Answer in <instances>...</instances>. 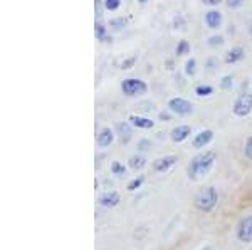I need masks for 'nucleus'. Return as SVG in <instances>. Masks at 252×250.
<instances>
[{
  "instance_id": "32",
  "label": "nucleus",
  "mask_w": 252,
  "mask_h": 250,
  "mask_svg": "<svg viewBox=\"0 0 252 250\" xmlns=\"http://www.w3.org/2000/svg\"><path fill=\"white\" fill-rule=\"evenodd\" d=\"M172 114H173L172 111L166 110V111H161L160 114H158V118H160V121H170L172 119Z\"/></svg>"
},
{
  "instance_id": "12",
  "label": "nucleus",
  "mask_w": 252,
  "mask_h": 250,
  "mask_svg": "<svg viewBox=\"0 0 252 250\" xmlns=\"http://www.w3.org/2000/svg\"><path fill=\"white\" fill-rule=\"evenodd\" d=\"M204 20H205V26L209 27V29L217 30V29H220L222 24H223V15H222L220 10L210 9L209 12H205V19Z\"/></svg>"
},
{
  "instance_id": "11",
  "label": "nucleus",
  "mask_w": 252,
  "mask_h": 250,
  "mask_svg": "<svg viewBox=\"0 0 252 250\" xmlns=\"http://www.w3.org/2000/svg\"><path fill=\"white\" fill-rule=\"evenodd\" d=\"M97 203H99L103 208H115V207H118V205L121 203V195H120V192L109 190V192L101 193L99 198H97Z\"/></svg>"
},
{
  "instance_id": "5",
  "label": "nucleus",
  "mask_w": 252,
  "mask_h": 250,
  "mask_svg": "<svg viewBox=\"0 0 252 250\" xmlns=\"http://www.w3.org/2000/svg\"><path fill=\"white\" fill-rule=\"evenodd\" d=\"M166 110H170L175 116H190L193 112V104L189 99L182 98V96H173L166 103Z\"/></svg>"
},
{
  "instance_id": "24",
  "label": "nucleus",
  "mask_w": 252,
  "mask_h": 250,
  "mask_svg": "<svg viewBox=\"0 0 252 250\" xmlns=\"http://www.w3.org/2000/svg\"><path fill=\"white\" fill-rule=\"evenodd\" d=\"M126 171H128V168L125 167L123 163H121V161H113L111 163V173L115 176H125L126 175Z\"/></svg>"
},
{
  "instance_id": "34",
  "label": "nucleus",
  "mask_w": 252,
  "mask_h": 250,
  "mask_svg": "<svg viewBox=\"0 0 252 250\" xmlns=\"http://www.w3.org/2000/svg\"><path fill=\"white\" fill-rule=\"evenodd\" d=\"M138 2H140L141 5H143V3H146V2H148V0H138Z\"/></svg>"
},
{
  "instance_id": "13",
  "label": "nucleus",
  "mask_w": 252,
  "mask_h": 250,
  "mask_svg": "<svg viewBox=\"0 0 252 250\" xmlns=\"http://www.w3.org/2000/svg\"><path fill=\"white\" fill-rule=\"evenodd\" d=\"M128 121L131 123L133 128H138V130H152L155 126V121L148 116H141V114H129Z\"/></svg>"
},
{
  "instance_id": "21",
  "label": "nucleus",
  "mask_w": 252,
  "mask_h": 250,
  "mask_svg": "<svg viewBox=\"0 0 252 250\" xmlns=\"http://www.w3.org/2000/svg\"><path fill=\"white\" fill-rule=\"evenodd\" d=\"M193 92L198 98H210L214 94V87L210 84H198V86H195Z\"/></svg>"
},
{
  "instance_id": "14",
  "label": "nucleus",
  "mask_w": 252,
  "mask_h": 250,
  "mask_svg": "<svg viewBox=\"0 0 252 250\" xmlns=\"http://www.w3.org/2000/svg\"><path fill=\"white\" fill-rule=\"evenodd\" d=\"M246 57V51L242 49V47H232V49H229L225 52V56H223V62L225 64H237L241 62V60Z\"/></svg>"
},
{
  "instance_id": "25",
  "label": "nucleus",
  "mask_w": 252,
  "mask_h": 250,
  "mask_svg": "<svg viewBox=\"0 0 252 250\" xmlns=\"http://www.w3.org/2000/svg\"><path fill=\"white\" fill-rule=\"evenodd\" d=\"M234 87V76L232 74H225L220 79V89L223 91H232Z\"/></svg>"
},
{
  "instance_id": "28",
  "label": "nucleus",
  "mask_w": 252,
  "mask_h": 250,
  "mask_svg": "<svg viewBox=\"0 0 252 250\" xmlns=\"http://www.w3.org/2000/svg\"><path fill=\"white\" fill-rule=\"evenodd\" d=\"M121 7V0H104V10L116 12Z\"/></svg>"
},
{
  "instance_id": "7",
  "label": "nucleus",
  "mask_w": 252,
  "mask_h": 250,
  "mask_svg": "<svg viewBox=\"0 0 252 250\" xmlns=\"http://www.w3.org/2000/svg\"><path fill=\"white\" fill-rule=\"evenodd\" d=\"M214 138H215L214 130H210V128H205V130L198 131L197 135H193L192 146L195 148V150H204V148H207L210 143H212Z\"/></svg>"
},
{
  "instance_id": "22",
  "label": "nucleus",
  "mask_w": 252,
  "mask_h": 250,
  "mask_svg": "<svg viewBox=\"0 0 252 250\" xmlns=\"http://www.w3.org/2000/svg\"><path fill=\"white\" fill-rule=\"evenodd\" d=\"M145 175H138L135 176V178H131L128 181V185H126V190L128 192H136V190H140L141 187L145 185Z\"/></svg>"
},
{
  "instance_id": "30",
  "label": "nucleus",
  "mask_w": 252,
  "mask_h": 250,
  "mask_svg": "<svg viewBox=\"0 0 252 250\" xmlns=\"http://www.w3.org/2000/svg\"><path fill=\"white\" fill-rule=\"evenodd\" d=\"M244 3H246V0H225V5L229 7V9H232V10L241 9Z\"/></svg>"
},
{
  "instance_id": "8",
  "label": "nucleus",
  "mask_w": 252,
  "mask_h": 250,
  "mask_svg": "<svg viewBox=\"0 0 252 250\" xmlns=\"http://www.w3.org/2000/svg\"><path fill=\"white\" fill-rule=\"evenodd\" d=\"M177 161H178L177 155H165V156H160V158L153 160L152 168L155 173H168L175 167Z\"/></svg>"
},
{
  "instance_id": "1",
  "label": "nucleus",
  "mask_w": 252,
  "mask_h": 250,
  "mask_svg": "<svg viewBox=\"0 0 252 250\" xmlns=\"http://www.w3.org/2000/svg\"><path fill=\"white\" fill-rule=\"evenodd\" d=\"M215 161H217V153L212 150H205L198 155H195L187 165V176L190 180L197 181L202 180L214 170Z\"/></svg>"
},
{
  "instance_id": "33",
  "label": "nucleus",
  "mask_w": 252,
  "mask_h": 250,
  "mask_svg": "<svg viewBox=\"0 0 252 250\" xmlns=\"http://www.w3.org/2000/svg\"><path fill=\"white\" fill-rule=\"evenodd\" d=\"M220 2L222 0H202V3H205V5H209V7H219L220 5Z\"/></svg>"
},
{
  "instance_id": "2",
  "label": "nucleus",
  "mask_w": 252,
  "mask_h": 250,
  "mask_svg": "<svg viewBox=\"0 0 252 250\" xmlns=\"http://www.w3.org/2000/svg\"><path fill=\"white\" fill-rule=\"evenodd\" d=\"M219 203V190L215 187H205L195 195L193 205L198 212L210 213Z\"/></svg>"
},
{
  "instance_id": "9",
  "label": "nucleus",
  "mask_w": 252,
  "mask_h": 250,
  "mask_svg": "<svg viewBox=\"0 0 252 250\" xmlns=\"http://www.w3.org/2000/svg\"><path fill=\"white\" fill-rule=\"evenodd\" d=\"M116 139V131L109 126H103L99 131H97L96 136V143L99 148H109Z\"/></svg>"
},
{
  "instance_id": "20",
  "label": "nucleus",
  "mask_w": 252,
  "mask_h": 250,
  "mask_svg": "<svg viewBox=\"0 0 252 250\" xmlns=\"http://www.w3.org/2000/svg\"><path fill=\"white\" fill-rule=\"evenodd\" d=\"M184 71H185V76H187V78H195V74H197V71H198V62H197V59H195V57L187 59Z\"/></svg>"
},
{
  "instance_id": "15",
  "label": "nucleus",
  "mask_w": 252,
  "mask_h": 250,
  "mask_svg": "<svg viewBox=\"0 0 252 250\" xmlns=\"http://www.w3.org/2000/svg\"><path fill=\"white\" fill-rule=\"evenodd\" d=\"M116 135L120 136L121 143H128L131 139V135H133V126L129 121H121V123L116 124Z\"/></svg>"
},
{
  "instance_id": "19",
  "label": "nucleus",
  "mask_w": 252,
  "mask_h": 250,
  "mask_svg": "<svg viewBox=\"0 0 252 250\" xmlns=\"http://www.w3.org/2000/svg\"><path fill=\"white\" fill-rule=\"evenodd\" d=\"M126 26H128V19H126V17H113L108 22V27L111 30H115V32H121Z\"/></svg>"
},
{
  "instance_id": "16",
  "label": "nucleus",
  "mask_w": 252,
  "mask_h": 250,
  "mask_svg": "<svg viewBox=\"0 0 252 250\" xmlns=\"http://www.w3.org/2000/svg\"><path fill=\"white\" fill-rule=\"evenodd\" d=\"M146 165H148V160H146L143 155H133V156H129V160H128V168L136 173L145 170Z\"/></svg>"
},
{
  "instance_id": "29",
  "label": "nucleus",
  "mask_w": 252,
  "mask_h": 250,
  "mask_svg": "<svg viewBox=\"0 0 252 250\" xmlns=\"http://www.w3.org/2000/svg\"><path fill=\"white\" fill-rule=\"evenodd\" d=\"M135 64H136V56H131V57L121 60V62H120V69L128 71V69H131V67L135 66Z\"/></svg>"
},
{
  "instance_id": "17",
  "label": "nucleus",
  "mask_w": 252,
  "mask_h": 250,
  "mask_svg": "<svg viewBox=\"0 0 252 250\" xmlns=\"http://www.w3.org/2000/svg\"><path fill=\"white\" fill-rule=\"evenodd\" d=\"M108 29H109V27L104 26L99 19H96V22H94V37L99 40V42H109L111 37H109V34H108Z\"/></svg>"
},
{
  "instance_id": "18",
  "label": "nucleus",
  "mask_w": 252,
  "mask_h": 250,
  "mask_svg": "<svg viewBox=\"0 0 252 250\" xmlns=\"http://www.w3.org/2000/svg\"><path fill=\"white\" fill-rule=\"evenodd\" d=\"M190 52H192V44H190L187 39L178 40L177 47H175V54H177L178 57H184V56H189Z\"/></svg>"
},
{
  "instance_id": "6",
  "label": "nucleus",
  "mask_w": 252,
  "mask_h": 250,
  "mask_svg": "<svg viewBox=\"0 0 252 250\" xmlns=\"http://www.w3.org/2000/svg\"><path fill=\"white\" fill-rule=\"evenodd\" d=\"M235 237L241 244H252V213L239 220L237 227H235Z\"/></svg>"
},
{
  "instance_id": "27",
  "label": "nucleus",
  "mask_w": 252,
  "mask_h": 250,
  "mask_svg": "<svg viewBox=\"0 0 252 250\" xmlns=\"http://www.w3.org/2000/svg\"><path fill=\"white\" fill-rule=\"evenodd\" d=\"M223 37L222 35H210L209 39H207V46L209 47H212V49H217V47H220V46H223Z\"/></svg>"
},
{
  "instance_id": "4",
  "label": "nucleus",
  "mask_w": 252,
  "mask_h": 250,
  "mask_svg": "<svg viewBox=\"0 0 252 250\" xmlns=\"http://www.w3.org/2000/svg\"><path fill=\"white\" fill-rule=\"evenodd\" d=\"M121 92L126 98H138L148 92V84L140 78H126L121 81Z\"/></svg>"
},
{
  "instance_id": "10",
  "label": "nucleus",
  "mask_w": 252,
  "mask_h": 250,
  "mask_svg": "<svg viewBox=\"0 0 252 250\" xmlns=\"http://www.w3.org/2000/svg\"><path fill=\"white\" fill-rule=\"evenodd\" d=\"M192 136V126L190 124H178V126H175L172 131H170V139H172V143L175 144H180L187 141Z\"/></svg>"
},
{
  "instance_id": "23",
  "label": "nucleus",
  "mask_w": 252,
  "mask_h": 250,
  "mask_svg": "<svg viewBox=\"0 0 252 250\" xmlns=\"http://www.w3.org/2000/svg\"><path fill=\"white\" fill-rule=\"evenodd\" d=\"M172 27L175 30H187V19L184 14H177L172 19Z\"/></svg>"
},
{
  "instance_id": "26",
  "label": "nucleus",
  "mask_w": 252,
  "mask_h": 250,
  "mask_svg": "<svg viewBox=\"0 0 252 250\" xmlns=\"http://www.w3.org/2000/svg\"><path fill=\"white\" fill-rule=\"evenodd\" d=\"M242 155L246 160L252 161V135L247 136L246 143H244V148H242Z\"/></svg>"
},
{
  "instance_id": "31",
  "label": "nucleus",
  "mask_w": 252,
  "mask_h": 250,
  "mask_svg": "<svg viewBox=\"0 0 252 250\" xmlns=\"http://www.w3.org/2000/svg\"><path fill=\"white\" fill-rule=\"evenodd\" d=\"M104 10V0H94V12H96V17H101Z\"/></svg>"
},
{
  "instance_id": "3",
  "label": "nucleus",
  "mask_w": 252,
  "mask_h": 250,
  "mask_svg": "<svg viewBox=\"0 0 252 250\" xmlns=\"http://www.w3.org/2000/svg\"><path fill=\"white\" fill-rule=\"evenodd\" d=\"M230 110H232V114L235 118H239V119L249 118L251 112H252V92L246 91V92H241V94L235 96Z\"/></svg>"
}]
</instances>
